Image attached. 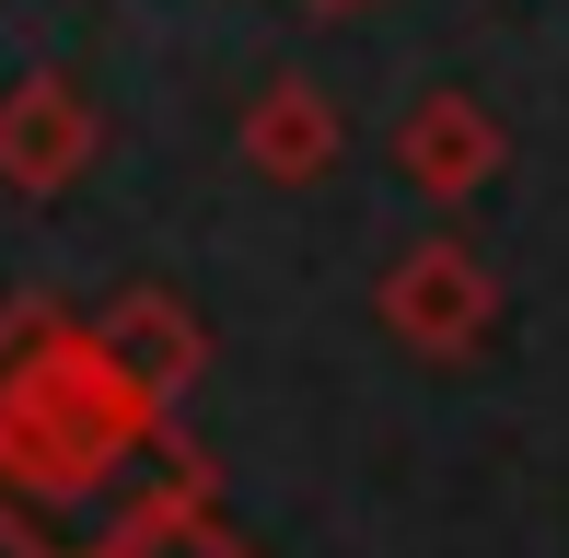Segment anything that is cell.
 I'll list each match as a JSON object with an SVG mask.
<instances>
[{"label": "cell", "instance_id": "6da1fadb", "mask_svg": "<svg viewBox=\"0 0 569 558\" xmlns=\"http://www.w3.org/2000/svg\"><path fill=\"white\" fill-rule=\"evenodd\" d=\"M383 326H396L419 361H465V349L500 326V291H488V268L465 257V245H419V257L383 279Z\"/></svg>", "mask_w": 569, "mask_h": 558}, {"label": "cell", "instance_id": "7a4b0ae2", "mask_svg": "<svg viewBox=\"0 0 569 558\" xmlns=\"http://www.w3.org/2000/svg\"><path fill=\"white\" fill-rule=\"evenodd\" d=\"M93 151V106L59 82V70H36L23 93H0V175H12L23 198H59L70 175H82Z\"/></svg>", "mask_w": 569, "mask_h": 558}, {"label": "cell", "instance_id": "3957f363", "mask_svg": "<svg viewBox=\"0 0 569 558\" xmlns=\"http://www.w3.org/2000/svg\"><path fill=\"white\" fill-rule=\"evenodd\" d=\"M93 349H106V372L128 396H140L151 419L187 396V372H198V326H187V302H163V291H140V302H117L106 326H93Z\"/></svg>", "mask_w": 569, "mask_h": 558}, {"label": "cell", "instance_id": "277c9868", "mask_svg": "<svg viewBox=\"0 0 569 558\" xmlns=\"http://www.w3.org/2000/svg\"><path fill=\"white\" fill-rule=\"evenodd\" d=\"M396 163H407V187H430V198H477L488 175H500V117H488L477 93H430L396 129Z\"/></svg>", "mask_w": 569, "mask_h": 558}, {"label": "cell", "instance_id": "5b68a950", "mask_svg": "<svg viewBox=\"0 0 569 558\" xmlns=\"http://www.w3.org/2000/svg\"><path fill=\"white\" fill-rule=\"evenodd\" d=\"M244 163L279 175V187L326 175V163H338V106H326L315 82H268V93H256V117H244Z\"/></svg>", "mask_w": 569, "mask_h": 558}, {"label": "cell", "instance_id": "8992f818", "mask_svg": "<svg viewBox=\"0 0 569 558\" xmlns=\"http://www.w3.org/2000/svg\"><path fill=\"white\" fill-rule=\"evenodd\" d=\"M106 558H244V547H232L221 524L198 512V489H163V500H151V512L128 524V536H117Z\"/></svg>", "mask_w": 569, "mask_h": 558}, {"label": "cell", "instance_id": "52a82bcc", "mask_svg": "<svg viewBox=\"0 0 569 558\" xmlns=\"http://www.w3.org/2000/svg\"><path fill=\"white\" fill-rule=\"evenodd\" d=\"M315 12H360V0H315Z\"/></svg>", "mask_w": 569, "mask_h": 558}]
</instances>
